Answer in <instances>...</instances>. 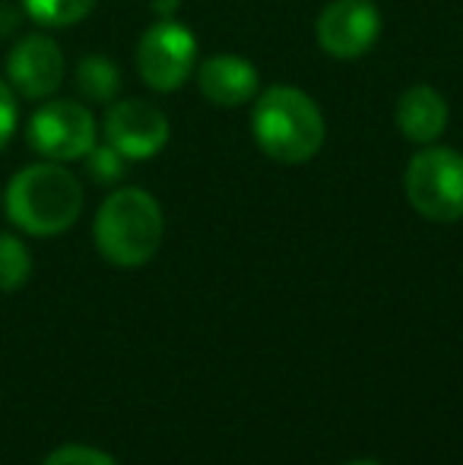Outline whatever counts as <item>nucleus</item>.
Returning a JSON list of instances; mask_svg holds the SVG:
<instances>
[{
	"label": "nucleus",
	"instance_id": "f257e3e1",
	"mask_svg": "<svg viewBox=\"0 0 463 465\" xmlns=\"http://www.w3.org/2000/svg\"><path fill=\"white\" fill-rule=\"evenodd\" d=\"M83 184L61 162H35L13 174L6 187V215L25 234L55 238L74 228L83 213Z\"/></svg>",
	"mask_w": 463,
	"mask_h": 465
},
{
	"label": "nucleus",
	"instance_id": "f03ea898",
	"mask_svg": "<svg viewBox=\"0 0 463 465\" xmlns=\"http://www.w3.org/2000/svg\"><path fill=\"white\" fill-rule=\"evenodd\" d=\"M254 143L279 165H305L324 146V114L296 86H270L257 95L251 114Z\"/></svg>",
	"mask_w": 463,
	"mask_h": 465
},
{
	"label": "nucleus",
	"instance_id": "7ed1b4c3",
	"mask_svg": "<svg viewBox=\"0 0 463 465\" xmlns=\"http://www.w3.org/2000/svg\"><path fill=\"white\" fill-rule=\"evenodd\" d=\"M162 234H166L162 206L153 193L140 187L115 190L96 213V247L108 263L121 266V270H136V266L149 263L159 253Z\"/></svg>",
	"mask_w": 463,
	"mask_h": 465
},
{
	"label": "nucleus",
	"instance_id": "20e7f679",
	"mask_svg": "<svg viewBox=\"0 0 463 465\" xmlns=\"http://www.w3.org/2000/svg\"><path fill=\"white\" fill-rule=\"evenodd\" d=\"M407 200L422 219L451 222L463 219V155L448 146H426L416 153L403 174Z\"/></svg>",
	"mask_w": 463,
	"mask_h": 465
},
{
	"label": "nucleus",
	"instance_id": "39448f33",
	"mask_svg": "<svg viewBox=\"0 0 463 465\" xmlns=\"http://www.w3.org/2000/svg\"><path fill=\"white\" fill-rule=\"evenodd\" d=\"M25 140L42 159L48 162H76L86 159L89 149L99 143V127L86 104L57 98L48 102L29 117Z\"/></svg>",
	"mask_w": 463,
	"mask_h": 465
},
{
	"label": "nucleus",
	"instance_id": "423d86ee",
	"mask_svg": "<svg viewBox=\"0 0 463 465\" xmlns=\"http://www.w3.org/2000/svg\"><path fill=\"white\" fill-rule=\"evenodd\" d=\"M197 61V38L175 19H159L140 35L136 45V70L140 80L156 93H175L187 83Z\"/></svg>",
	"mask_w": 463,
	"mask_h": 465
},
{
	"label": "nucleus",
	"instance_id": "0eeeda50",
	"mask_svg": "<svg viewBox=\"0 0 463 465\" xmlns=\"http://www.w3.org/2000/svg\"><path fill=\"white\" fill-rule=\"evenodd\" d=\"M64 74H67V61L61 45L45 32L23 35L6 54V83L13 86V93L29 102L55 95L64 83Z\"/></svg>",
	"mask_w": 463,
	"mask_h": 465
},
{
	"label": "nucleus",
	"instance_id": "6e6552de",
	"mask_svg": "<svg viewBox=\"0 0 463 465\" xmlns=\"http://www.w3.org/2000/svg\"><path fill=\"white\" fill-rule=\"evenodd\" d=\"M317 45L337 61H356L375 48L381 13L371 0H330L317 16Z\"/></svg>",
	"mask_w": 463,
	"mask_h": 465
},
{
	"label": "nucleus",
	"instance_id": "1a4fd4ad",
	"mask_svg": "<svg viewBox=\"0 0 463 465\" xmlns=\"http://www.w3.org/2000/svg\"><path fill=\"white\" fill-rule=\"evenodd\" d=\"M102 134L124 159L146 162L168 143V117L143 98H124L106 111Z\"/></svg>",
	"mask_w": 463,
	"mask_h": 465
},
{
	"label": "nucleus",
	"instance_id": "9d476101",
	"mask_svg": "<svg viewBox=\"0 0 463 465\" xmlns=\"http://www.w3.org/2000/svg\"><path fill=\"white\" fill-rule=\"evenodd\" d=\"M197 86L210 104L219 108H238V104L257 98L260 76L251 61L238 54H216L206 57L197 70Z\"/></svg>",
	"mask_w": 463,
	"mask_h": 465
},
{
	"label": "nucleus",
	"instance_id": "9b49d317",
	"mask_svg": "<svg viewBox=\"0 0 463 465\" xmlns=\"http://www.w3.org/2000/svg\"><path fill=\"white\" fill-rule=\"evenodd\" d=\"M397 127L409 143L432 146L448 127V102L432 86H409L397 102Z\"/></svg>",
	"mask_w": 463,
	"mask_h": 465
},
{
	"label": "nucleus",
	"instance_id": "f8f14e48",
	"mask_svg": "<svg viewBox=\"0 0 463 465\" xmlns=\"http://www.w3.org/2000/svg\"><path fill=\"white\" fill-rule=\"evenodd\" d=\"M76 89L86 102L108 104L121 93V70L106 54H86L76 64Z\"/></svg>",
	"mask_w": 463,
	"mask_h": 465
},
{
	"label": "nucleus",
	"instance_id": "ddd939ff",
	"mask_svg": "<svg viewBox=\"0 0 463 465\" xmlns=\"http://www.w3.org/2000/svg\"><path fill=\"white\" fill-rule=\"evenodd\" d=\"M96 0H23V13L42 29H67L93 13Z\"/></svg>",
	"mask_w": 463,
	"mask_h": 465
},
{
	"label": "nucleus",
	"instance_id": "4468645a",
	"mask_svg": "<svg viewBox=\"0 0 463 465\" xmlns=\"http://www.w3.org/2000/svg\"><path fill=\"white\" fill-rule=\"evenodd\" d=\"M32 276V253L16 234L0 232V292H19Z\"/></svg>",
	"mask_w": 463,
	"mask_h": 465
},
{
	"label": "nucleus",
	"instance_id": "2eb2a0df",
	"mask_svg": "<svg viewBox=\"0 0 463 465\" xmlns=\"http://www.w3.org/2000/svg\"><path fill=\"white\" fill-rule=\"evenodd\" d=\"M124 168H127V159L117 149L108 146V143H96L86 153V174L96 184H115V181H121Z\"/></svg>",
	"mask_w": 463,
	"mask_h": 465
},
{
	"label": "nucleus",
	"instance_id": "dca6fc26",
	"mask_svg": "<svg viewBox=\"0 0 463 465\" xmlns=\"http://www.w3.org/2000/svg\"><path fill=\"white\" fill-rule=\"evenodd\" d=\"M42 465H117L112 456L102 453L96 447H83V443H67V447H57Z\"/></svg>",
	"mask_w": 463,
	"mask_h": 465
},
{
	"label": "nucleus",
	"instance_id": "f3484780",
	"mask_svg": "<svg viewBox=\"0 0 463 465\" xmlns=\"http://www.w3.org/2000/svg\"><path fill=\"white\" fill-rule=\"evenodd\" d=\"M16 93L6 80H0V153L6 149V143L13 140L16 134V124H19V102Z\"/></svg>",
	"mask_w": 463,
	"mask_h": 465
},
{
	"label": "nucleus",
	"instance_id": "a211bd4d",
	"mask_svg": "<svg viewBox=\"0 0 463 465\" xmlns=\"http://www.w3.org/2000/svg\"><path fill=\"white\" fill-rule=\"evenodd\" d=\"M19 19H23V10L6 4V0H0V38L13 35V32L19 29Z\"/></svg>",
	"mask_w": 463,
	"mask_h": 465
},
{
	"label": "nucleus",
	"instance_id": "6ab92c4d",
	"mask_svg": "<svg viewBox=\"0 0 463 465\" xmlns=\"http://www.w3.org/2000/svg\"><path fill=\"white\" fill-rule=\"evenodd\" d=\"M153 10H156V16L172 19L175 10H178V0H153Z\"/></svg>",
	"mask_w": 463,
	"mask_h": 465
},
{
	"label": "nucleus",
	"instance_id": "aec40b11",
	"mask_svg": "<svg viewBox=\"0 0 463 465\" xmlns=\"http://www.w3.org/2000/svg\"><path fill=\"white\" fill-rule=\"evenodd\" d=\"M343 465H381L377 460H349V462H343Z\"/></svg>",
	"mask_w": 463,
	"mask_h": 465
}]
</instances>
